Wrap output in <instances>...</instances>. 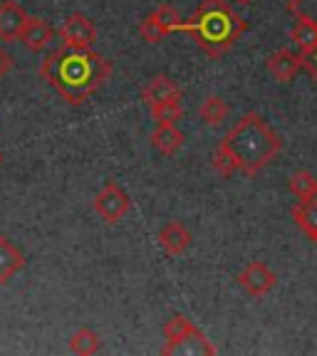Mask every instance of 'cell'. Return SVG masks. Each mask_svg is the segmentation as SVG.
Segmentation results:
<instances>
[{
    "label": "cell",
    "instance_id": "7402d4cb",
    "mask_svg": "<svg viewBox=\"0 0 317 356\" xmlns=\"http://www.w3.org/2000/svg\"><path fill=\"white\" fill-rule=\"evenodd\" d=\"M211 166H213V171H216L218 176H223V178H231L235 171H238V163L233 161V156H231L229 151H226V146H221V144H218L216 151H213Z\"/></svg>",
    "mask_w": 317,
    "mask_h": 356
},
{
    "label": "cell",
    "instance_id": "ba28073f",
    "mask_svg": "<svg viewBox=\"0 0 317 356\" xmlns=\"http://www.w3.org/2000/svg\"><path fill=\"white\" fill-rule=\"evenodd\" d=\"M178 20H181V17H178V13L173 10L171 6H162L141 20L139 35L146 40V42H159V40H164L167 35L173 33Z\"/></svg>",
    "mask_w": 317,
    "mask_h": 356
},
{
    "label": "cell",
    "instance_id": "8fae6325",
    "mask_svg": "<svg viewBox=\"0 0 317 356\" xmlns=\"http://www.w3.org/2000/svg\"><path fill=\"white\" fill-rule=\"evenodd\" d=\"M28 17L30 15L17 6L15 0H3L0 3V40H6V42L20 40V33Z\"/></svg>",
    "mask_w": 317,
    "mask_h": 356
},
{
    "label": "cell",
    "instance_id": "484cf974",
    "mask_svg": "<svg viewBox=\"0 0 317 356\" xmlns=\"http://www.w3.org/2000/svg\"><path fill=\"white\" fill-rule=\"evenodd\" d=\"M307 203H315V206H317V188H315V193H312L310 198H307Z\"/></svg>",
    "mask_w": 317,
    "mask_h": 356
},
{
    "label": "cell",
    "instance_id": "83f0119b",
    "mask_svg": "<svg viewBox=\"0 0 317 356\" xmlns=\"http://www.w3.org/2000/svg\"><path fill=\"white\" fill-rule=\"evenodd\" d=\"M0 166H3V154H0Z\"/></svg>",
    "mask_w": 317,
    "mask_h": 356
},
{
    "label": "cell",
    "instance_id": "603a6c76",
    "mask_svg": "<svg viewBox=\"0 0 317 356\" xmlns=\"http://www.w3.org/2000/svg\"><path fill=\"white\" fill-rule=\"evenodd\" d=\"M288 13L317 25V0H288Z\"/></svg>",
    "mask_w": 317,
    "mask_h": 356
},
{
    "label": "cell",
    "instance_id": "7c38bea8",
    "mask_svg": "<svg viewBox=\"0 0 317 356\" xmlns=\"http://www.w3.org/2000/svg\"><path fill=\"white\" fill-rule=\"evenodd\" d=\"M52 38H55V30H52L50 22L45 20V17H35V15L28 17V22H25V28L20 33L22 47L30 52H42L52 42Z\"/></svg>",
    "mask_w": 317,
    "mask_h": 356
},
{
    "label": "cell",
    "instance_id": "6da1fadb",
    "mask_svg": "<svg viewBox=\"0 0 317 356\" xmlns=\"http://www.w3.org/2000/svg\"><path fill=\"white\" fill-rule=\"evenodd\" d=\"M40 77L55 89L67 104L79 106L107 84L111 77V62L100 52L62 47L45 57Z\"/></svg>",
    "mask_w": 317,
    "mask_h": 356
},
{
    "label": "cell",
    "instance_id": "277c9868",
    "mask_svg": "<svg viewBox=\"0 0 317 356\" xmlns=\"http://www.w3.org/2000/svg\"><path fill=\"white\" fill-rule=\"evenodd\" d=\"M164 354H216V346L206 339V334L201 332L189 317L173 314L164 324Z\"/></svg>",
    "mask_w": 317,
    "mask_h": 356
},
{
    "label": "cell",
    "instance_id": "8992f818",
    "mask_svg": "<svg viewBox=\"0 0 317 356\" xmlns=\"http://www.w3.org/2000/svg\"><path fill=\"white\" fill-rule=\"evenodd\" d=\"M57 35H60L62 44H65V47H72V50H89V47L97 42L95 22L89 20L87 15H82V13L67 15Z\"/></svg>",
    "mask_w": 317,
    "mask_h": 356
},
{
    "label": "cell",
    "instance_id": "4316f807",
    "mask_svg": "<svg viewBox=\"0 0 317 356\" xmlns=\"http://www.w3.org/2000/svg\"><path fill=\"white\" fill-rule=\"evenodd\" d=\"M235 3H251V0H235Z\"/></svg>",
    "mask_w": 317,
    "mask_h": 356
},
{
    "label": "cell",
    "instance_id": "cb8c5ba5",
    "mask_svg": "<svg viewBox=\"0 0 317 356\" xmlns=\"http://www.w3.org/2000/svg\"><path fill=\"white\" fill-rule=\"evenodd\" d=\"M300 60H302V70L310 74V79L317 84V44L312 50L307 52H300Z\"/></svg>",
    "mask_w": 317,
    "mask_h": 356
},
{
    "label": "cell",
    "instance_id": "d4e9b609",
    "mask_svg": "<svg viewBox=\"0 0 317 356\" xmlns=\"http://www.w3.org/2000/svg\"><path fill=\"white\" fill-rule=\"evenodd\" d=\"M13 70V57L8 55L6 50H3V47H0V79L6 77L8 72H10Z\"/></svg>",
    "mask_w": 317,
    "mask_h": 356
},
{
    "label": "cell",
    "instance_id": "4fadbf2b",
    "mask_svg": "<svg viewBox=\"0 0 317 356\" xmlns=\"http://www.w3.org/2000/svg\"><path fill=\"white\" fill-rule=\"evenodd\" d=\"M265 67L270 77L278 79V82L288 84L295 79V74L302 70V60H300V52H293V50H278L265 60Z\"/></svg>",
    "mask_w": 317,
    "mask_h": 356
},
{
    "label": "cell",
    "instance_id": "d6986e66",
    "mask_svg": "<svg viewBox=\"0 0 317 356\" xmlns=\"http://www.w3.org/2000/svg\"><path fill=\"white\" fill-rule=\"evenodd\" d=\"M290 40H293V44L297 47V52L312 50V47L317 44V25L295 17V25H293V30H290Z\"/></svg>",
    "mask_w": 317,
    "mask_h": 356
},
{
    "label": "cell",
    "instance_id": "e0dca14e",
    "mask_svg": "<svg viewBox=\"0 0 317 356\" xmlns=\"http://www.w3.org/2000/svg\"><path fill=\"white\" fill-rule=\"evenodd\" d=\"M229 114H231L229 102L223 99V97H216V95L206 97V99L201 102V106H199L201 122L208 124V127H218L221 122H226V119H229Z\"/></svg>",
    "mask_w": 317,
    "mask_h": 356
},
{
    "label": "cell",
    "instance_id": "52a82bcc",
    "mask_svg": "<svg viewBox=\"0 0 317 356\" xmlns=\"http://www.w3.org/2000/svg\"><path fill=\"white\" fill-rule=\"evenodd\" d=\"M235 282H238L251 297L261 300V297H265V295L273 292V287L278 284V275H275L265 262L258 260V262H251V265H245V270L243 273H238Z\"/></svg>",
    "mask_w": 317,
    "mask_h": 356
},
{
    "label": "cell",
    "instance_id": "7a4b0ae2",
    "mask_svg": "<svg viewBox=\"0 0 317 356\" xmlns=\"http://www.w3.org/2000/svg\"><path fill=\"white\" fill-rule=\"evenodd\" d=\"M248 30V22L223 0H203L189 20H178L173 33L194 38L196 47L208 57H223Z\"/></svg>",
    "mask_w": 317,
    "mask_h": 356
},
{
    "label": "cell",
    "instance_id": "5bb4252c",
    "mask_svg": "<svg viewBox=\"0 0 317 356\" xmlns=\"http://www.w3.org/2000/svg\"><path fill=\"white\" fill-rule=\"evenodd\" d=\"M25 267V255L8 235H0V287L8 284Z\"/></svg>",
    "mask_w": 317,
    "mask_h": 356
},
{
    "label": "cell",
    "instance_id": "ffe728a7",
    "mask_svg": "<svg viewBox=\"0 0 317 356\" xmlns=\"http://www.w3.org/2000/svg\"><path fill=\"white\" fill-rule=\"evenodd\" d=\"M151 117H154L156 127H178V122L184 119V106H181V102L151 106Z\"/></svg>",
    "mask_w": 317,
    "mask_h": 356
},
{
    "label": "cell",
    "instance_id": "9a60e30c",
    "mask_svg": "<svg viewBox=\"0 0 317 356\" xmlns=\"http://www.w3.org/2000/svg\"><path fill=\"white\" fill-rule=\"evenodd\" d=\"M184 141L186 136L178 127H156L151 131V146L164 156H173L184 146Z\"/></svg>",
    "mask_w": 317,
    "mask_h": 356
},
{
    "label": "cell",
    "instance_id": "3957f363",
    "mask_svg": "<svg viewBox=\"0 0 317 356\" xmlns=\"http://www.w3.org/2000/svg\"><path fill=\"white\" fill-rule=\"evenodd\" d=\"M233 161L238 163V171L245 176H258L275 161V156L283 149V139L258 111H248L221 139Z\"/></svg>",
    "mask_w": 317,
    "mask_h": 356
},
{
    "label": "cell",
    "instance_id": "44dd1931",
    "mask_svg": "<svg viewBox=\"0 0 317 356\" xmlns=\"http://www.w3.org/2000/svg\"><path fill=\"white\" fill-rule=\"evenodd\" d=\"M290 193L295 195L297 200H307L317 188V176H312L310 171H295L288 181Z\"/></svg>",
    "mask_w": 317,
    "mask_h": 356
},
{
    "label": "cell",
    "instance_id": "30bf717a",
    "mask_svg": "<svg viewBox=\"0 0 317 356\" xmlns=\"http://www.w3.org/2000/svg\"><path fill=\"white\" fill-rule=\"evenodd\" d=\"M191 243H194V235H191V230L186 228L184 222L169 220L167 225L159 230V245H162L164 252L171 257L184 255L191 248Z\"/></svg>",
    "mask_w": 317,
    "mask_h": 356
},
{
    "label": "cell",
    "instance_id": "ac0fdd59",
    "mask_svg": "<svg viewBox=\"0 0 317 356\" xmlns=\"http://www.w3.org/2000/svg\"><path fill=\"white\" fill-rule=\"evenodd\" d=\"M102 349V339L95 329L82 327L70 337V351L77 356H92Z\"/></svg>",
    "mask_w": 317,
    "mask_h": 356
},
{
    "label": "cell",
    "instance_id": "2e32d148",
    "mask_svg": "<svg viewBox=\"0 0 317 356\" xmlns=\"http://www.w3.org/2000/svg\"><path fill=\"white\" fill-rule=\"evenodd\" d=\"M290 216L297 222V228L317 245V206L307 203V200H297L295 206L290 208Z\"/></svg>",
    "mask_w": 317,
    "mask_h": 356
},
{
    "label": "cell",
    "instance_id": "9c48e42d",
    "mask_svg": "<svg viewBox=\"0 0 317 356\" xmlns=\"http://www.w3.org/2000/svg\"><path fill=\"white\" fill-rule=\"evenodd\" d=\"M184 99V92L173 82L169 74H156L149 79L144 89H141V102L146 106H159V104H169V102H181Z\"/></svg>",
    "mask_w": 317,
    "mask_h": 356
},
{
    "label": "cell",
    "instance_id": "5b68a950",
    "mask_svg": "<svg viewBox=\"0 0 317 356\" xmlns=\"http://www.w3.org/2000/svg\"><path fill=\"white\" fill-rule=\"evenodd\" d=\"M95 213L107 222V225H117L132 208V198L129 193L117 184V181H107L100 188V193L95 195Z\"/></svg>",
    "mask_w": 317,
    "mask_h": 356
}]
</instances>
